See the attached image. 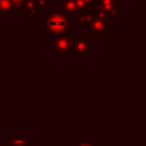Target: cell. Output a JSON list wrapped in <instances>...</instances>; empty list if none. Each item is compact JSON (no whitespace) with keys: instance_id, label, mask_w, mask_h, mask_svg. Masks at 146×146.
<instances>
[{"instance_id":"ba28073f","label":"cell","mask_w":146,"mask_h":146,"mask_svg":"<svg viewBox=\"0 0 146 146\" xmlns=\"http://www.w3.org/2000/svg\"><path fill=\"white\" fill-rule=\"evenodd\" d=\"M94 17H95V10H94V12L85 10V12H78L77 15H76L73 19L76 21V23H77V25L81 26V30L85 31L86 27H87V25L90 23V21Z\"/></svg>"},{"instance_id":"2e32d148","label":"cell","mask_w":146,"mask_h":146,"mask_svg":"<svg viewBox=\"0 0 146 146\" xmlns=\"http://www.w3.org/2000/svg\"><path fill=\"white\" fill-rule=\"evenodd\" d=\"M0 146H1V141H0Z\"/></svg>"},{"instance_id":"5b68a950","label":"cell","mask_w":146,"mask_h":146,"mask_svg":"<svg viewBox=\"0 0 146 146\" xmlns=\"http://www.w3.org/2000/svg\"><path fill=\"white\" fill-rule=\"evenodd\" d=\"M99 7L109 14L111 19L123 17V0H99Z\"/></svg>"},{"instance_id":"5bb4252c","label":"cell","mask_w":146,"mask_h":146,"mask_svg":"<svg viewBox=\"0 0 146 146\" xmlns=\"http://www.w3.org/2000/svg\"><path fill=\"white\" fill-rule=\"evenodd\" d=\"M8 146H30L27 140H9L7 142Z\"/></svg>"},{"instance_id":"277c9868","label":"cell","mask_w":146,"mask_h":146,"mask_svg":"<svg viewBox=\"0 0 146 146\" xmlns=\"http://www.w3.org/2000/svg\"><path fill=\"white\" fill-rule=\"evenodd\" d=\"M71 31L67 30L59 35L53 36V40L48 41L46 46L53 49V51L60 59H73L71 50Z\"/></svg>"},{"instance_id":"30bf717a","label":"cell","mask_w":146,"mask_h":146,"mask_svg":"<svg viewBox=\"0 0 146 146\" xmlns=\"http://www.w3.org/2000/svg\"><path fill=\"white\" fill-rule=\"evenodd\" d=\"M74 1L76 5H77L78 12H85V10L94 12L99 4V0H74Z\"/></svg>"},{"instance_id":"9a60e30c","label":"cell","mask_w":146,"mask_h":146,"mask_svg":"<svg viewBox=\"0 0 146 146\" xmlns=\"http://www.w3.org/2000/svg\"><path fill=\"white\" fill-rule=\"evenodd\" d=\"M53 146H66V142H64L63 140H54Z\"/></svg>"},{"instance_id":"7c38bea8","label":"cell","mask_w":146,"mask_h":146,"mask_svg":"<svg viewBox=\"0 0 146 146\" xmlns=\"http://www.w3.org/2000/svg\"><path fill=\"white\" fill-rule=\"evenodd\" d=\"M76 146H100V141L99 140H77L76 141Z\"/></svg>"},{"instance_id":"3957f363","label":"cell","mask_w":146,"mask_h":146,"mask_svg":"<svg viewBox=\"0 0 146 146\" xmlns=\"http://www.w3.org/2000/svg\"><path fill=\"white\" fill-rule=\"evenodd\" d=\"M71 50L73 59H87L90 54L95 51V44H94L92 36H78L71 35Z\"/></svg>"},{"instance_id":"4fadbf2b","label":"cell","mask_w":146,"mask_h":146,"mask_svg":"<svg viewBox=\"0 0 146 146\" xmlns=\"http://www.w3.org/2000/svg\"><path fill=\"white\" fill-rule=\"evenodd\" d=\"M13 5V9H14L15 13H22L23 10V5H25L26 0H10Z\"/></svg>"},{"instance_id":"8fae6325","label":"cell","mask_w":146,"mask_h":146,"mask_svg":"<svg viewBox=\"0 0 146 146\" xmlns=\"http://www.w3.org/2000/svg\"><path fill=\"white\" fill-rule=\"evenodd\" d=\"M36 1H37V5H38V8L41 9L42 14H44V13L48 12L49 8L53 7V4H54V3L51 1V0H36Z\"/></svg>"},{"instance_id":"7a4b0ae2","label":"cell","mask_w":146,"mask_h":146,"mask_svg":"<svg viewBox=\"0 0 146 146\" xmlns=\"http://www.w3.org/2000/svg\"><path fill=\"white\" fill-rule=\"evenodd\" d=\"M40 22L42 26H46V35L55 36L64 31L69 30L71 19L59 12H50L46 17H41Z\"/></svg>"},{"instance_id":"9c48e42d","label":"cell","mask_w":146,"mask_h":146,"mask_svg":"<svg viewBox=\"0 0 146 146\" xmlns=\"http://www.w3.org/2000/svg\"><path fill=\"white\" fill-rule=\"evenodd\" d=\"M13 5L10 0H0V19H10L13 17Z\"/></svg>"},{"instance_id":"8992f818","label":"cell","mask_w":146,"mask_h":146,"mask_svg":"<svg viewBox=\"0 0 146 146\" xmlns=\"http://www.w3.org/2000/svg\"><path fill=\"white\" fill-rule=\"evenodd\" d=\"M22 13H23V18H26V19H30V18H37V19H40L42 17V12L38 8L36 0H26L25 5H23Z\"/></svg>"},{"instance_id":"6da1fadb","label":"cell","mask_w":146,"mask_h":146,"mask_svg":"<svg viewBox=\"0 0 146 146\" xmlns=\"http://www.w3.org/2000/svg\"><path fill=\"white\" fill-rule=\"evenodd\" d=\"M88 36H110L111 35V18L100 7L95 8V17L86 27Z\"/></svg>"},{"instance_id":"52a82bcc","label":"cell","mask_w":146,"mask_h":146,"mask_svg":"<svg viewBox=\"0 0 146 146\" xmlns=\"http://www.w3.org/2000/svg\"><path fill=\"white\" fill-rule=\"evenodd\" d=\"M58 7H59V13L68 17L69 19H73L78 13L74 0H58Z\"/></svg>"}]
</instances>
